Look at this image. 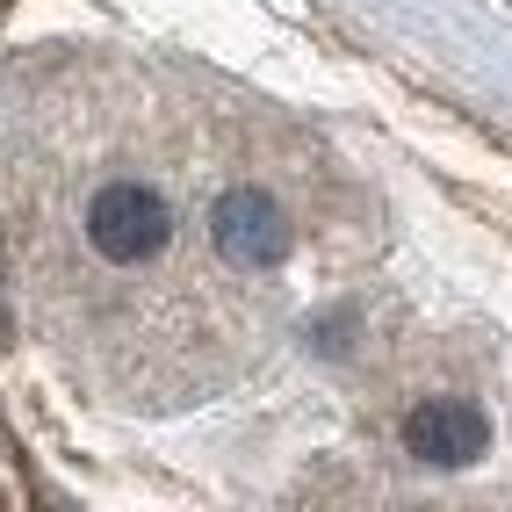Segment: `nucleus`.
<instances>
[{"label":"nucleus","instance_id":"nucleus-1","mask_svg":"<svg viewBox=\"0 0 512 512\" xmlns=\"http://www.w3.org/2000/svg\"><path fill=\"white\" fill-rule=\"evenodd\" d=\"M166 238H174V210H166V195L145 188V181H109L87 202V246L101 260H116V267L159 260Z\"/></svg>","mask_w":512,"mask_h":512},{"label":"nucleus","instance_id":"nucleus-2","mask_svg":"<svg viewBox=\"0 0 512 512\" xmlns=\"http://www.w3.org/2000/svg\"><path fill=\"white\" fill-rule=\"evenodd\" d=\"M210 238H217V253H224L231 267L267 275V267H282V253H289V217H282L275 195L231 188V195L217 202V217H210Z\"/></svg>","mask_w":512,"mask_h":512},{"label":"nucleus","instance_id":"nucleus-3","mask_svg":"<svg viewBox=\"0 0 512 512\" xmlns=\"http://www.w3.org/2000/svg\"><path fill=\"white\" fill-rule=\"evenodd\" d=\"M484 440H491L484 412L462 404V397H426V404H412V419H404V448H412L419 462H433V469L476 462V455H484Z\"/></svg>","mask_w":512,"mask_h":512}]
</instances>
